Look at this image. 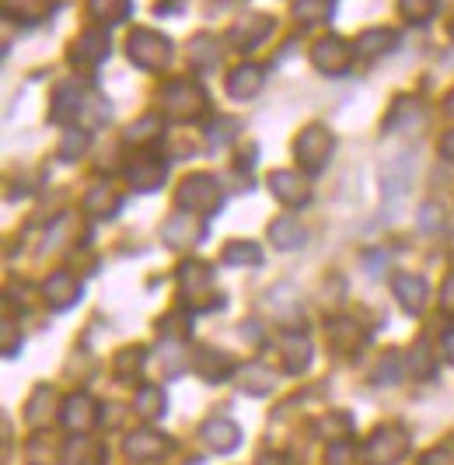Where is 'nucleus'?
I'll return each instance as SVG.
<instances>
[{
    "label": "nucleus",
    "instance_id": "2",
    "mask_svg": "<svg viewBox=\"0 0 454 465\" xmlns=\"http://www.w3.org/2000/svg\"><path fill=\"white\" fill-rule=\"evenodd\" d=\"M126 56L140 70H164L172 64L175 49H172V39L154 32V28H133L126 39Z\"/></svg>",
    "mask_w": 454,
    "mask_h": 465
},
{
    "label": "nucleus",
    "instance_id": "15",
    "mask_svg": "<svg viewBox=\"0 0 454 465\" xmlns=\"http://www.w3.org/2000/svg\"><path fill=\"white\" fill-rule=\"evenodd\" d=\"M391 294L399 298V304L406 308V312H423L427 308V298H430V283L427 277H419V273H399V277L391 280Z\"/></svg>",
    "mask_w": 454,
    "mask_h": 465
},
{
    "label": "nucleus",
    "instance_id": "47",
    "mask_svg": "<svg viewBox=\"0 0 454 465\" xmlns=\"http://www.w3.org/2000/svg\"><path fill=\"white\" fill-rule=\"evenodd\" d=\"M440 158L454 164V130H448V134L440 137Z\"/></svg>",
    "mask_w": 454,
    "mask_h": 465
},
{
    "label": "nucleus",
    "instance_id": "8",
    "mask_svg": "<svg viewBox=\"0 0 454 465\" xmlns=\"http://www.w3.org/2000/svg\"><path fill=\"white\" fill-rule=\"evenodd\" d=\"M84 109H88V98H84V92H81V84H77V81H64V84H56V92H53V109H49V119H53V123H60V126H74Z\"/></svg>",
    "mask_w": 454,
    "mask_h": 465
},
{
    "label": "nucleus",
    "instance_id": "13",
    "mask_svg": "<svg viewBox=\"0 0 454 465\" xmlns=\"http://www.w3.org/2000/svg\"><path fill=\"white\" fill-rule=\"evenodd\" d=\"M60 420H64V427L74 430V434H88L91 427L98 423V402H94L88 392H77V396H70L67 402H64Z\"/></svg>",
    "mask_w": 454,
    "mask_h": 465
},
{
    "label": "nucleus",
    "instance_id": "4",
    "mask_svg": "<svg viewBox=\"0 0 454 465\" xmlns=\"http://www.w3.org/2000/svg\"><path fill=\"white\" fill-rule=\"evenodd\" d=\"M332 151H336V137L325 130V126H308V130H301V137L294 140V154H297V164L308 172V175H318V172H325V164L332 158Z\"/></svg>",
    "mask_w": 454,
    "mask_h": 465
},
{
    "label": "nucleus",
    "instance_id": "39",
    "mask_svg": "<svg viewBox=\"0 0 454 465\" xmlns=\"http://www.w3.org/2000/svg\"><path fill=\"white\" fill-rule=\"evenodd\" d=\"M161 137V116H143L136 119L133 126L126 130V143H151Z\"/></svg>",
    "mask_w": 454,
    "mask_h": 465
},
{
    "label": "nucleus",
    "instance_id": "34",
    "mask_svg": "<svg viewBox=\"0 0 454 465\" xmlns=\"http://www.w3.org/2000/svg\"><path fill=\"white\" fill-rule=\"evenodd\" d=\"M164 406H168V399H164V392H161L158 385H143L140 392H136V413L143 420H158L164 417Z\"/></svg>",
    "mask_w": 454,
    "mask_h": 465
},
{
    "label": "nucleus",
    "instance_id": "40",
    "mask_svg": "<svg viewBox=\"0 0 454 465\" xmlns=\"http://www.w3.org/2000/svg\"><path fill=\"white\" fill-rule=\"evenodd\" d=\"M374 381L378 385H399L402 381V361H399V353H385V361L374 371Z\"/></svg>",
    "mask_w": 454,
    "mask_h": 465
},
{
    "label": "nucleus",
    "instance_id": "22",
    "mask_svg": "<svg viewBox=\"0 0 454 465\" xmlns=\"http://www.w3.org/2000/svg\"><path fill=\"white\" fill-rule=\"evenodd\" d=\"M192 368H196V374L206 378V381H221L227 374H234V361H231V353H224V350L206 347L192 357Z\"/></svg>",
    "mask_w": 454,
    "mask_h": 465
},
{
    "label": "nucleus",
    "instance_id": "10",
    "mask_svg": "<svg viewBox=\"0 0 454 465\" xmlns=\"http://www.w3.org/2000/svg\"><path fill=\"white\" fill-rule=\"evenodd\" d=\"M272 32V18L266 15H249V18H238V22L227 28V43L242 53H252L255 46H262V39Z\"/></svg>",
    "mask_w": 454,
    "mask_h": 465
},
{
    "label": "nucleus",
    "instance_id": "38",
    "mask_svg": "<svg viewBox=\"0 0 454 465\" xmlns=\"http://www.w3.org/2000/svg\"><path fill=\"white\" fill-rule=\"evenodd\" d=\"M332 15V0H297L294 4V18H301L304 25L329 22Z\"/></svg>",
    "mask_w": 454,
    "mask_h": 465
},
{
    "label": "nucleus",
    "instance_id": "5",
    "mask_svg": "<svg viewBox=\"0 0 454 465\" xmlns=\"http://www.w3.org/2000/svg\"><path fill=\"white\" fill-rule=\"evenodd\" d=\"M409 451V434L395 423L378 427L363 444V462L367 465H399Z\"/></svg>",
    "mask_w": 454,
    "mask_h": 465
},
{
    "label": "nucleus",
    "instance_id": "12",
    "mask_svg": "<svg viewBox=\"0 0 454 465\" xmlns=\"http://www.w3.org/2000/svg\"><path fill=\"white\" fill-rule=\"evenodd\" d=\"M203 238H206V224L200 221V213L182 210V213H175V217L164 224V242H168L172 249L196 245V242H203Z\"/></svg>",
    "mask_w": 454,
    "mask_h": 465
},
{
    "label": "nucleus",
    "instance_id": "21",
    "mask_svg": "<svg viewBox=\"0 0 454 465\" xmlns=\"http://www.w3.org/2000/svg\"><path fill=\"white\" fill-rule=\"evenodd\" d=\"M283 368L287 374H301L311 368V340L304 332H283Z\"/></svg>",
    "mask_w": 454,
    "mask_h": 465
},
{
    "label": "nucleus",
    "instance_id": "27",
    "mask_svg": "<svg viewBox=\"0 0 454 465\" xmlns=\"http://www.w3.org/2000/svg\"><path fill=\"white\" fill-rule=\"evenodd\" d=\"M84 213L91 217H115L119 207H123V200H119V193H113L109 186H94L88 189V196H84Z\"/></svg>",
    "mask_w": 454,
    "mask_h": 465
},
{
    "label": "nucleus",
    "instance_id": "49",
    "mask_svg": "<svg viewBox=\"0 0 454 465\" xmlns=\"http://www.w3.org/2000/svg\"><path fill=\"white\" fill-rule=\"evenodd\" d=\"M175 7H182V0H158V4H154L158 15H168V11H175Z\"/></svg>",
    "mask_w": 454,
    "mask_h": 465
},
{
    "label": "nucleus",
    "instance_id": "32",
    "mask_svg": "<svg viewBox=\"0 0 454 465\" xmlns=\"http://www.w3.org/2000/svg\"><path fill=\"white\" fill-rule=\"evenodd\" d=\"M224 266H238V270L262 266V249L255 242H231L224 249Z\"/></svg>",
    "mask_w": 454,
    "mask_h": 465
},
{
    "label": "nucleus",
    "instance_id": "11",
    "mask_svg": "<svg viewBox=\"0 0 454 465\" xmlns=\"http://www.w3.org/2000/svg\"><path fill=\"white\" fill-rule=\"evenodd\" d=\"M210 283H213V270L200 262V259H189V262H182L179 266V287L182 294H185V302L200 304L196 298H213V291H210ZM221 298V294H217ZM213 298V302H217Z\"/></svg>",
    "mask_w": 454,
    "mask_h": 465
},
{
    "label": "nucleus",
    "instance_id": "6",
    "mask_svg": "<svg viewBox=\"0 0 454 465\" xmlns=\"http://www.w3.org/2000/svg\"><path fill=\"white\" fill-rule=\"evenodd\" d=\"M353 56H357V49L350 46L346 39H340V35H325L311 46V64H315V70L329 74V77H342L346 70L353 67Z\"/></svg>",
    "mask_w": 454,
    "mask_h": 465
},
{
    "label": "nucleus",
    "instance_id": "45",
    "mask_svg": "<svg viewBox=\"0 0 454 465\" xmlns=\"http://www.w3.org/2000/svg\"><path fill=\"white\" fill-rule=\"evenodd\" d=\"M419 228H427V232H437V228H440V210L433 207V203H423V207H419Z\"/></svg>",
    "mask_w": 454,
    "mask_h": 465
},
{
    "label": "nucleus",
    "instance_id": "48",
    "mask_svg": "<svg viewBox=\"0 0 454 465\" xmlns=\"http://www.w3.org/2000/svg\"><path fill=\"white\" fill-rule=\"evenodd\" d=\"M255 465H287V462H283V455H276V451H262Z\"/></svg>",
    "mask_w": 454,
    "mask_h": 465
},
{
    "label": "nucleus",
    "instance_id": "36",
    "mask_svg": "<svg viewBox=\"0 0 454 465\" xmlns=\"http://www.w3.org/2000/svg\"><path fill=\"white\" fill-rule=\"evenodd\" d=\"M88 143H91V134L88 130H77V126H70L67 134H64V140H60V158L64 162H77L84 151H88Z\"/></svg>",
    "mask_w": 454,
    "mask_h": 465
},
{
    "label": "nucleus",
    "instance_id": "23",
    "mask_svg": "<svg viewBox=\"0 0 454 465\" xmlns=\"http://www.w3.org/2000/svg\"><path fill=\"white\" fill-rule=\"evenodd\" d=\"M270 242L276 249H283V252H291V249H301L304 242H308V232L301 228V221L291 217V213H283V217H276L270 224Z\"/></svg>",
    "mask_w": 454,
    "mask_h": 465
},
{
    "label": "nucleus",
    "instance_id": "35",
    "mask_svg": "<svg viewBox=\"0 0 454 465\" xmlns=\"http://www.w3.org/2000/svg\"><path fill=\"white\" fill-rule=\"evenodd\" d=\"M437 7H440V0H399V15L409 25H427L437 15Z\"/></svg>",
    "mask_w": 454,
    "mask_h": 465
},
{
    "label": "nucleus",
    "instance_id": "31",
    "mask_svg": "<svg viewBox=\"0 0 454 465\" xmlns=\"http://www.w3.org/2000/svg\"><path fill=\"white\" fill-rule=\"evenodd\" d=\"M143 364H147V350L143 347H126L115 353V378L119 381H133L136 374L143 371Z\"/></svg>",
    "mask_w": 454,
    "mask_h": 465
},
{
    "label": "nucleus",
    "instance_id": "28",
    "mask_svg": "<svg viewBox=\"0 0 454 465\" xmlns=\"http://www.w3.org/2000/svg\"><path fill=\"white\" fill-rule=\"evenodd\" d=\"M88 11L94 22L123 25L133 15V0H88Z\"/></svg>",
    "mask_w": 454,
    "mask_h": 465
},
{
    "label": "nucleus",
    "instance_id": "33",
    "mask_svg": "<svg viewBox=\"0 0 454 465\" xmlns=\"http://www.w3.org/2000/svg\"><path fill=\"white\" fill-rule=\"evenodd\" d=\"M238 130H242V123L231 116H217L210 123V130H206V147L210 151H224L231 140L238 137Z\"/></svg>",
    "mask_w": 454,
    "mask_h": 465
},
{
    "label": "nucleus",
    "instance_id": "30",
    "mask_svg": "<svg viewBox=\"0 0 454 465\" xmlns=\"http://www.w3.org/2000/svg\"><path fill=\"white\" fill-rule=\"evenodd\" d=\"M238 389L249 396H266V392H272V371L262 364H249L238 371Z\"/></svg>",
    "mask_w": 454,
    "mask_h": 465
},
{
    "label": "nucleus",
    "instance_id": "7",
    "mask_svg": "<svg viewBox=\"0 0 454 465\" xmlns=\"http://www.w3.org/2000/svg\"><path fill=\"white\" fill-rule=\"evenodd\" d=\"M164 175H168V162H164V154H154V151H143V154H136L130 168H126V179H130V186L140 189V193H151V189H158L164 183Z\"/></svg>",
    "mask_w": 454,
    "mask_h": 465
},
{
    "label": "nucleus",
    "instance_id": "46",
    "mask_svg": "<svg viewBox=\"0 0 454 465\" xmlns=\"http://www.w3.org/2000/svg\"><path fill=\"white\" fill-rule=\"evenodd\" d=\"M440 308L454 315V270H451V277H448V283H444V291H440Z\"/></svg>",
    "mask_w": 454,
    "mask_h": 465
},
{
    "label": "nucleus",
    "instance_id": "19",
    "mask_svg": "<svg viewBox=\"0 0 454 465\" xmlns=\"http://www.w3.org/2000/svg\"><path fill=\"white\" fill-rule=\"evenodd\" d=\"M357 56L360 60H378V56H388V53H395L399 49V32H391V28H367L357 35Z\"/></svg>",
    "mask_w": 454,
    "mask_h": 465
},
{
    "label": "nucleus",
    "instance_id": "26",
    "mask_svg": "<svg viewBox=\"0 0 454 465\" xmlns=\"http://www.w3.org/2000/svg\"><path fill=\"white\" fill-rule=\"evenodd\" d=\"M0 7H4V15L11 22L35 25L53 11V0H0Z\"/></svg>",
    "mask_w": 454,
    "mask_h": 465
},
{
    "label": "nucleus",
    "instance_id": "24",
    "mask_svg": "<svg viewBox=\"0 0 454 465\" xmlns=\"http://www.w3.org/2000/svg\"><path fill=\"white\" fill-rule=\"evenodd\" d=\"M168 451V441L164 434H154V430H136L126 438V455L136 459V462H151V459H161Z\"/></svg>",
    "mask_w": 454,
    "mask_h": 465
},
{
    "label": "nucleus",
    "instance_id": "9",
    "mask_svg": "<svg viewBox=\"0 0 454 465\" xmlns=\"http://www.w3.org/2000/svg\"><path fill=\"white\" fill-rule=\"evenodd\" d=\"M105 56H109V32H102V28L81 32L70 46V64L74 67H98Z\"/></svg>",
    "mask_w": 454,
    "mask_h": 465
},
{
    "label": "nucleus",
    "instance_id": "16",
    "mask_svg": "<svg viewBox=\"0 0 454 465\" xmlns=\"http://www.w3.org/2000/svg\"><path fill=\"white\" fill-rule=\"evenodd\" d=\"M270 193L280 200V203H287V207H304V203L311 200V186H308V179H301L297 172H272Z\"/></svg>",
    "mask_w": 454,
    "mask_h": 465
},
{
    "label": "nucleus",
    "instance_id": "42",
    "mask_svg": "<svg viewBox=\"0 0 454 465\" xmlns=\"http://www.w3.org/2000/svg\"><path fill=\"white\" fill-rule=\"evenodd\" d=\"M409 368H412V374H416V378H423V381H430V378H433V371H437V368H433L430 350L423 347V343L412 350V357H409Z\"/></svg>",
    "mask_w": 454,
    "mask_h": 465
},
{
    "label": "nucleus",
    "instance_id": "3",
    "mask_svg": "<svg viewBox=\"0 0 454 465\" xmlns=\"http://www.w3.org/2000/svg\"><path fill=\"white\" fill-rule=\"evenodd\" d=\"M175 203H179L182 210H189V213L210 217V213H217V210L224 207V189H221V183H217L213 175L196 172V175L182 179L179 193H175Z\"/></svg>",
    "mask_w": 454,
    "mask_h": 465
},
{
    "label": "nucleus",
    "instance_id": "41",
    "mask_svg": "<svg viewBox=\"0 0 454 465\" xmlns=\"http://www.w3.org/2000/svg\"><path fill=\"white\" fill-rule=\"evenodd\" d=\"M45 402H53V389L39 385L32 402H28V423H32V427H43L45 423Z\"/></svg>",
    "mask_w": 454,
    "mask_h": 465
},
{
    "label": "nucleus",
    "instance_id": "14",
    "mask_svg": "<svg viewBox=\"0 0 454 465\" xmlns=\"http://www.w3.org/2000/svg\"><path fill=\"white\" fill-rule=\"evenodd\" d=\"M43 298H45L49 308L64 312V308L81 302V280L74 277L70 270H56V273L43 283Z\"/></svg>",
    "mask_w": 454,
    "mask_h": 465
},
{
    "label": "nucleus",
    "instance_id": "52",
    "mask_svg": "<svg viewBox=\"0 0 454 465\" xmlns=\"http://www.w3.org/2000/svg\"><path fill=\"white\" fill-rule=\"evenodd\" d=\"M448 35L454 39V18H451V25H448Z\"/></svg>",
    "mask_w": 454,
    "mask_h": 465
},
{
    "label": "nucleus",
    "instance_id": "20",
    "mask_svg": "<svg viewBox=\"0 0 454 465\" xmlns=\"http://www.w3.org/2000/svg\"><path fill=\"white\" fill-rule=\"evenodd\" d=\"M262 84H266V70L255 67V64H242V67H234L227 74V94L231 98H238V102H245L252 94L262 92Z\"/></svg>",
    "mask_w": 454,
    "mask_h": 465
},
{
    "label": "nucleus",
    "instance_id": "18",
    "mask_svg": "<svg viewBox=\"0 0 454 465\" xmlns=\"http://www.w3.org/2000/svg\"><path fill=\"white\" fill-rule=\"evenodd\" d=\"M409 186H412V158L409 154H395L385 164V172H381V193H385L388 203H395V200L406 196Z\"/></svg>",
    "mask_w": 454,
    "mask_h": 465
},
{
    "label": "nucleus",
    "instance_id": "1",
    "mask_svg": "<svg viewBox=\"0 0 454 465\" xmlns=\"http://www.w3.org/2000/svg\"><path fill=\"white\" fill-rule=\"evenodd\" d=\"M206 113V92L196 77H172L161 88V116L172 123H192Z\"/></svg>",
    "mask_w": 454,
    "mask_h": 465
},
{
    "label": "nucleus",
    "instance_id": "25",
    "mask_svg": "<svg viewBox=\"0 0 454 465\" xmlns=\"http://www.w3.org/2000/svg\"><path fill=\"white\" fill-rule=\"evenodd\" d=\"M329 343L340 350V353H357V347L367 343V332H363L353 319H336V322H329Z\"/></svg>",
    "mask_w": 454,
    "mask_h": 465
},
{
    "label": "nucleus",
    "instance_id": "37",
    "mask_svg": "<svg viewBox=\"0 0 454 465\" xmlns=\"http://www.w3.org/2000/svg\"><path fill=\"white\" fill-rule=\"evenodd\" d=\"M185 364H189V353L182 350L179 340H164L161 343V371L168 374V378H175V374H182Z\"/></svg>",
    "mask_w": 454,
    "mask_h": 465
},
{
    "label": "nucleus",
    "instance_id": "17",
    "mask_svg": "<svg viewBox=\"0 0 454 465\" xmlns=\"http://www.w3.org/2000/svg\"><path fill=\"white\" fill-rule=\"evenodd\" d=\"M200 438H203L217 455H227V451H234V448L242 444V427L227 417H210L203 427H200Z\"/></svg>",
    "mask_w": 454,
    "mask_h": 465
},
{
    "label": "nucleus",
    "instance_id": "29",
    "mask_svg": "<svg viewBox=\"0 0 454 465\" xmlns=\"http://www.w3.org/2000/svg\"><path fill=\"white\" fill-rule=\"evenodd\" d=\"M189 64L196 70H213L221 64V49H217V39L200 32L192 43H189Z\"/></svg>",
    "mask_w": 454,
    "mask_h": 465
},
{
    "label": "nucleus",
    "instance_id": "50",
    "mask_svg": "<svg viewBox=\"0 0 454 465\" xmlns=\"http://www.w3.org/2000/svg\"><path fill=\"white\" fill-rule=\"evenodd\" d=\"M444 353H448V361L454 364V329H448V332H444Z\"/></svg>",
    "mask_w": 454,
    "mask_h": 465
},
{
    "label": "nucleus",
    "instance_id": "43",
    "mask_svg": "<svg viewBox=\"0 0 454 465\" xmlns=\"http://www.w3.org/2000/svg\"><path fill=\"white\" fill-rule=\"evenodd\" d=\"M419 465H454V444H437V448H430L419 459Z\"/></svg>",
    "mask_w": 454,
    "mask_h": 465
},
{
    "label": "nucleus",
    "instance_id": "51",
    "mask_svg": "<svg viewBox=\"0 0 454 465\" xmlns=\"http://www.w3.org/2000/svg\"><path fill=\"white\" fill-rule=\"evenodd\" d=\"M444 109H448V113L454 116V88H451L448 94H444Z\"/></svg>",
    "mask_w": 454,
    "mask_h": 465
},
{
    "label": "nucleus",
    "instance_id": "44",
    "mask_svg": "<svg viewBox=\"0 0 454 465\" xmlns=\"http://www.w3.org/2000/svg\"><path fill=\"white\" fill-rule=\"evenodd\" d=\"M18 350H22L18 329H15V322H4V357H18Z\"/></svg>",
    "mask_w": 454,
    "mask_h": 465
}]
</instances>
